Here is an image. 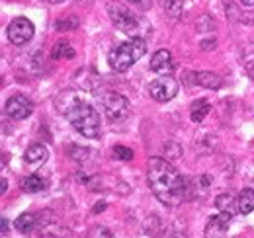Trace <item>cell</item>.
Segmentation results:
<instances>
[{
	"instance_id": "26",
	"label": "cell",
	"mask_w": 254,
	"mask_h": 238,
	"mask_svg": "<svg viewBox=\"0 0 254 238\" xmlns=\"http://www.w3.org/2000/svg\"><path fill=\"white\" fill-rule=\"evenodd\" d=\"M241 6H247V8H254V0H239Z\"/></svg>"
},
{
	"instance_id": "15",
	"label": "cell",
	"mask_w": 254,
	"mask_h": 238,
	"mask_svg": "<svg viewBox=\"0 0 254 238\" xmlns=\"http://www.w3.org/2000/svg\"><path fill=\"white\" fill-rule=\"evenodd\" d=\"M209 110H211V106H209V102H207V100H203V98L195 100V102L191 104V108H190L191 121H193V123H199V121H203V118L209 114Z\"/></svg>"
},
{
	"instance_id": "17",
	"label": "cell",
	"mask_w": 254,
	"mask_h": 238,
	"mask_svg": "<svg viewBox=\"0 0 254 238\" xmlns=\"http://www.w3.org/2000/svg\"><path fill=\"white\" fill-rule=\"evenodd\" d=\"M35 225H37V219H35L33 213H22V215L16 219V231H20V233H24V235L32 233L33 229H35Z\"/></svg>"
},
{
	"instance_id": "20",
	"label": "cell",
	"mask_w": 254,
	"mask_h": 238,
	"mask_svg": "<svg viewBox=\"0 0 254 238\" xmlns=\"http://www.w3.org/2000/svg\"><path fill=\"white\" fill-rule=\"evenodd\" d=\"M78 26V20L76 18H64V20H59L57 24H55V28L57 30H61V31H68V30H72V28H76Z\"/></svg>"
},
{
	"instance_id": "16",
	"label": "cell",
	"mask_w": 254,
	"mask_h": 238,
	"mask_svg": "<svg viewBox=\"0 0 254 238\" xmlns=\"http://www.w3.org/2000/svg\"><path fill=\"white\" fill-rule=\"evenodd\" d=\"M22 189L24 191H28V193H37V191H43L45 189V179H41L37 174H30V176H26V178L22 179Z\"/></svg>"
},
{
	"instance_id": "2",
	"label": "cell",
	"mask_w": 254,
	"mask_h": 238,
	"mask_svg": "<svg viewBox=\"0 0 254 238\" xmlns=\"http://www.w3.org/2000/svg\"><path fill=\"white\" fill-rule=\"evenodd\" d=\"M66 119L70 121V125L86 139H98L102 133V121L100 116L90 104H86L84 100H76L68 110H66Z\"/></svg>"
},
{
	"instance_id": "13",
	"label": "cell",
	"mask_w": 254,
	"mask_h": 238,
	"mask_svg": "<svg viewBox=\"0 0 254 238\" xmlns=\"http://www.w3.org/2000/svg\"><path fill=\"white\" fill-rule=\"evenodd\" d=\"M215 207L219 209L221 213H229V215H235L239 211V201L231 195V193H221L215 197Z\"/></svg>"
},
{
	"instance_id": "19",
	"label": "cell",
	"mask_w": 254,
	"mask_h": 238,
	"mask_svg": "<svg viewBox=\"0 0 254 238\" xmlns=\"http://www.w3.org/2000/svg\"><path fill=\"white\" fill-rule=\"evenodd\" d=\"M164 8L172 18H176V16H180V12L184 8V0H164Z\"/></svg>"
},
{
	"instance_id": "27",
	"label": "cell",
	"mask_w": 254,
	"mask_h": 238,
	"mask_svg": "<svg viewBox=\"0 0 254 238\" xmlns=\"http://www.w3.org/2000/svg\"><path fill=\"white\" fill-rule=\"evenodd\" d=\"M247 72H249V76H251V78L254 80V62H251V64L247 66Z\"/></svg>"
},
{
	"instance_id": "24",
	"label": "cell",
	"mask_w": 254,
	"mask_h": 238,
	"mask_svg": "<svg viewBox=\"0 0 254 238\" xmlns=\"http://www.w3.org/2000/svg\"><path fill=\"white\" fill-rule=\"evenodd\" d=\"M215 45H217L215 39H205V41H201V51H211V49H215Z\"/></svg>"
},
{
	"instance_id": "12",
	"label": "cell",
	"mask_w": 254,
	"mask_h": 238,
	"mask_svg": "<svg viewBox=\"0 0 254 238\" xmlns=\"http://www.w3.org/2000/svg\"><path fill=\"white\" fill-rule=\"evenodd\" d=\"M195 84L203 86V88H209V90H219L221 88V78L215 74V72H195Z\"/></svg>"
},
{
	"instance_id": "3",
	"label": "cell",
	"mask_w": 254,
	"mask_h": 238,
	"mask_svg": "<svg viewBox=\"0 0 254 238\" xmlns=\"http://www.w3.org/2000/svg\"><path fill=\"white\" fill-rule=\"evenodd\" d=\"M147 53V43L141 37H133L126 43H120L118 47H114L108 55V62L116 72H126L127 68H131L135 64V60H139Z\"/></svg>"
},
{
	"instance_id": "30",
	"label": "cell",
	"mask_w": 254,
	"mask_h": 238,
	"mask_svg": "<svg viewBox=\"0 0 254 238\" xmlns=\"http://www.w3.org/2000/svg\"><path fill=\"white\" fill-rule=\"evenodd\" d=\"M45 2H49V4H59V2H63V0H45Z\"/></svg>"
},
{
	"instance_id": "10",
	"label": "cell",
	"mask_w": 254,
	"mask_h": 238,
	"mask_svg": "<svg viewBox=\"0 0 254 238\" xmlns=\"http://www.w3.org/2000/svg\"><path fill=\"white\" fill-rule=\"evenodd\" d=\"M151 68H153L157 74H162V76L170 74V72L174 70V60H172L170 51H168V49L157 51V53L153 55V59H151Z\"/></svg>"
},
{
	"instance_id": "9",
	"label": "cell",
	"mask_w": 254,
	"mask_h": 238,
	"mask_svg": "<svg viewBox=\"0 0 254 238\" xmlns=\"http://www.w3.org/2000/svg\"><path fill=\"white\" fill-rule=\"evenodd\" d=\"M231 219H233V215H229V213H219V215L209 217V221L205 225V238L225 237L229 227H231Z\"/></svg>"
},
{
	"instance_id": "25",
	"label": "cell",
	"mask_w": 254,
	"mask_h": 238,
	"mask_svg": "<svg viewBox=\"0 0 254 238\" xmlns=\"http://www.w3.org/2000/svg\"><path fill=\"white\" fill-rule=\"evenodd\" d=\"M2 235H8V219L2 217Z\"/></svg>"
},
{
	"instance_id": "6",
	"label": "cell",
	"mask_w": 254,
	"mask_h": 238,
	"mask_svg": "<svg viewBox=\"0 0 254 238\" xmlns=\"http://www.w3.org/2000/svg\"><path fill=\"white\" fill-rule=\"evenodd\" d=\"M178 88H180L178 82H176L170 74H166V76H160V78L151 82L149 94H151V98H153L155 102L164 104V102H170V100L178 94Z\"/></svg>"
},
{
	"instance_id": "11",
	"label": "cell",
	"mask_w": 254,
	"mask_h": 238,
	"mask_svg": "<svg viewBox=\"0 0 254 238\" xmlns=\"http://www.w3.org/2000/svg\"><path fill=\"white\" fill-rule=\"evenodd\" d=\"M24 160H26L30 166H39V164H43V162L47 160V147H45V145H41V143L32 145L30 149L26 150Z\"/></svg>"
},
{
	"instance_id": "31",
	"label": "cell",
	"mask_w": 254,
	"mask_h": 238,
	"mask_svg": "<svg viewBox=\"0 0 254 238\" xmlns=\"http://www.w3.org/2000/svg\"><path fill=\"white\" fill-rule=\"evenodd\" d=\"M131 2H141V0H131Z\"/></svg>"
},
{
	"instance_id": "18",
	"label": "cell",
	"mask_w": 254,
	"mask_h": 238,
	"mask_svg": "<svg viewBox=\"0 0 254 238\" xmlns=\"http://www.w3.org/2000/svg\"><path fill=\"white\" fill-rule=\"evenodd\" d=\"M53 59H72L74 57V49L66 43V41H59L53 45V53H51Z\"/></svg>"
},
{
	"instance_id": "32",
	"label": "cell",
	"mask_w": 254,
	"mask_h": 238,
	"mask_svg": "<svg viewBox=\"0 0 254 238\" xmlns=\"http://www.w3.org/2000/svg\"><path fill=\"white\" fill-rule=\"evenodd\" d=\"M174 238H184V237H174Z\"/></svg>"
},
{
	"instance_id": "23",
	"label": "cell",
	"mask_w": 254,
	"mask_h": 238,
	"mask_svg": "<svg viewBox=\"0 0 254 238\" xmlns=\"http://www.w3.org/2000/svg\"><path fill=\"white\" fill-rule=\"evenodd\" d=\"M215 28V22L209 16H201V20L197 22V30L199 31H211Z\"/></svg>"
},
{
	"instance_id": "14",
	"label": "cell",
	"mask_w": 254,
	"mask_h": 238,
	"mask_svg": "<svg viewBox=\"0 0 254 238\" xmlns=\"http://www.w3.org/2000/svg\"><path fill=\"white\" fill-rule=\"evenodd\" d=\"M237 201H239V213H243V215L253 213L254 211V189L253 187L243 189V191L239 193Z\"/></svg>"
},
{
	"instance_id": "5",
	"label": "cell",
	"mask_w": 254,
	"mask_h": 238,
	"mask_svg": "<svg viewBox=\"0 0 254 238\" xmlns=\"http://www.w3.org/2000/svg\"><path fill=\"white\" fill-rule=\"evenodd\" d=\"M100 100L104 104L106 118L110 119L112 123H122V121H126L129 118L131 108H129V102H127L126 96H122L118 92H106Z\"/></svg>"
},
{
	"instance_id": "7",
	"label": "cell",
	"mask_w": 254,
	"mask_h": 238,
	"mask_svg": "<svg viewBox=\"0 0 254 238\" xmlns=\"http://www.w3.org/2000/svg\"><path fill=\"white\" fill-rule=\"evenodd\" d=\"M33 24L28 18H14L8 26V39L12 45H26L33 37Z\"/></svg>"
},
{
	"instance_id": "4",
	"label": "cell",
	"mask_w": 254,
	"mask_h": 238,
	"mask_svg": "<svg viewBox=\"0 0 254 238\" xmlns=\"http://www.w3.org/2000/svg\"><path fill=\"white\" fill-rule=\"evenodd\" d=\"M106 10H108V16H110L112 24H114L118 30H122L124 33L131 35V37H137L139 20H137V16L127 8L126 4L114 0V2H108Z\"/></svg>"
},
{
	"instance_id": "8",
	"label": "cell",
	"mask_w": 254,
	"mask_h": 238,
	"mask_svg": "<svg viewBox=\"0 0 254 238\" xmlns=\"http://www.w3.org/2000/svg\"><path fill=\"white\" fill-rule=\"evenodd\" d=\"M33 112V104L30 98H26L24 94H14L8 102H6V114L12 119H26L30 118Z\"/></svg>"
},
{
	"instance_id": "21",
	"label": "cell",
	"mask_w": 254,
	"mask_h": 238,
	"mask_svg": "<svg viewBox=\"0 0 254 238\" xmlns=\"http://www.w3.org/2000/svg\"><path fill=\"white\" fill-rule=\"evenodd\" d=\"M88 238H114V237H112L110 229H106V227H92L88 231Z\"/></svg>"
},
{
	"instance_id": "22",
	"label": "cell",
	"mask_w": 254,
	"mask_h": 238,
	"mask_svg": "<svg viewBox=\"0 0 254 238\" xmlns=\"http://www.w3.org/2000/svg\"><path fill=\"white\" fill-rule=\"evenodd\" d=\"M114 158H120V160H131L133 158V150L127 149V147H114Z\"/></svg>"
},
{
	"instance_id": "28",
	"label": "cell",
	"mask_w": 254,
	"mask_h": 238,
	"mask_svg": "<svg viewBox=\"0 0 254 238\" xmlns=\"http://www.w3.org/2000/svg\"><path fill=\"white\" fill-rule=\"evenodd\" d=\"M108 207V205H106V203H98V205H96L94 207V213H100V211H104V209Z\"/></svg>"
},
{
	"instance_id": "29",
	"label": "cell",
	"mask_w": 254,
	"mask_h": 238,
	"mask_svg": "<svg viewBox=\"0 0 254 238\" xmlns=\"http://www.w3.org/2000/svg\"><path fill=\"white\" fill-rule=\"evenodd\" d=\"M6 187H8V181H6V179H2V193H6Z\"/></svg>"
},
{
	"instance_id": "1",
	"label": "cell",
	"mask_w": 254,
	"mask_h": 238,
	"mask_svg": "<svg viewBox=\"0 0 254 238\" xmlns=\"http://www.w3.org/2000/svg\"><path fill=\"white\" fill-rule=\"evenodd\" d=\"M147 178L151 191L162 205L176 207L188 199V181L176 172V168L166 158L155 156L149 160Z\"/></svg>"
}]
</instances>
